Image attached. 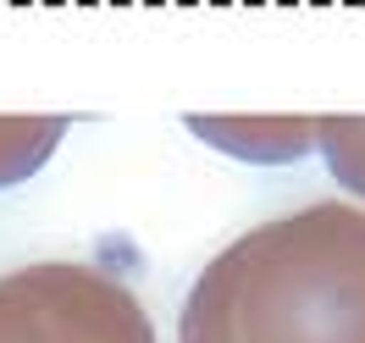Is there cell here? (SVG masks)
I'll list each match as a JSON object with an SVG mask.
<instances>
[{
  "label": "cell",
  "instance_id": "obj_2",
  "mask_svg": "<svg viewBox=\"0 0 365 343\" xmlns=\"http://www.w3.org/2000/svg\"><path fill=\"white\" fill-rule=\"evenodd\" d=\"M0 343H155V327L122 277L39 260L0 277Z\"/></svg>",
  "mask_w": 365,
  "mask_h": 343
},
{
  "label": "cell",
  "instance_id": "obj_4",
  "mask_svg": "<svg viewBox=\"0 0 365 343\" xmlns=\"http://www.w3.org/2000/svg\"><path fill=\"white\" fill-rule=\"evenodd\" d=\"M67 128H72V116H0V188L34 178L56 155Z\"/></svg>",
  "mask_w": 365,
  "mask_h": 343
},
{
  "label": "cell",
  "instance_id": "obj_1",
  "mask_svg": "<svg viewBox=\"0 0 365 343\" xmlns=\"http://www.w3.org/2000/svg\"><path fill=\"white\" fill-rule=\"evenodd\" d=\"M178 343H365V210L316 200L232 238L194 277Z\"/></svg>",
  "mask_w": 365,
  "mask_h": 343
},
{
  "label": "cell",
  "instance_id": "obj_3",
  "mask_svg": "<svg viewBox=\"0 0 365 343\" xmlns=\"http://www.w3.org/2000/svg\"><path fill=\"white\" fill-rule=\"evenodd\" d=\"M188 133L250 166H288L321 150V116H188Z\"/></svg>",
  "mask_w": 365,
  "mask_h": 343
},
{
  "label": "cell",
  "instance_id": "obj_5",
  "mask_svg": "<svg viewBox=\"0 0 365 343\" xmlns=\"http://www.w3.org/2000/svg\"><path fill=\"white\" fill-rule=\"evenodd\" d=\"M321 155L343 194L365 200V116H321Z\"/></svg>",
  "mask_w": 365,
  "mask_h": 343
}]
</instances>
